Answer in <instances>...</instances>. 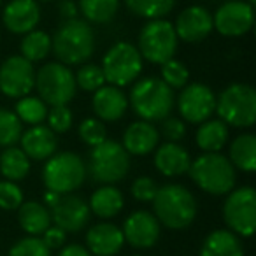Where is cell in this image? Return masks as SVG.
I'll return each instance as SVG.
<instances>
[{"label":"cell","instance_id":"6da1fadb","mask_svg":"<svg viewBox=\"0 0 256 256\" xmlns=\"http://www.w3.org/2000/svg\"><path fill=\"white\" fill-rule=\"evenodd\" d=\"M151 202L156 220L170 230H184L196 216L195 196L181 184H164Z\"/></svg>","mask_w":256,"mask_h":256},{"label":"cell","instance_id":"7a4b0ae2","mask_svg":"<svg viewBox=\"0 0 256 256\" xmlns=\"http://www.w3.org/2000/svg\"><path fill=\"white\" fill-rule=\"evenodd\" d=\"M51 50L64 65L84 64L95 51L93 28L84 20H67L51 39Z\"/></svg>","mask_w":256,"mask_h":256},{"label":"cell","instance_id":"3957f363","mask_svg":"<svg viewBox=\"0 0 256 256\" xmlns=\"http://www.w3.org/2000/svg\"><path fill=\"white\" fill-rule=\"evenodd\" d=\"M188 172L193 182L210 195H228L237 181L235 167L221 153H204L190 164Z\"/></svg>","mask_w":256,"mask_h":256},{"label":"cell","instance_id":"277c9868","mask_svg":"<svg viewBox=\"0 0 256 256\" xmlns=\"http://www.w3.org/2000/svg\"><path fill=\"white\" fill-rule=\"evenodd\" d=\"M174 92L158 78H144L130 92L132 109L144 121H162L174 107Z\"/></svg>","mask_w":256,"mask_h":256},{"label":"cell","instance_id":"5b68a950","mask_svg":"<svg viewBox=\"0 0 256 256\" xmlns=\"http://www.w3.org/2000/svg\"><path fill=\"white\" fill-rule=\"evenodd\" d=\"M216 112L226 124L238 128L252 126L256 121V92L252 86L234 82L216 98Z\"/></svg>","mask_w":256,"mask_h":256},{"label":"cell","instance_id":"8992f818","mask_svg":"<svg viewBox=\"0 0 256 256\" xmlns=\"http://www.w3.org/2000/svg\"><path fill=\"white\" fill-rule=\"evenodd\" d=\"M86 178V165L82 158L70 151H62L54 153L46 160L42 168L44 184L50 192L60 193H72L84 182Z\"/></svg>","mask_w":256,"mask_h":256},{"label":"cell","instance_id":"52a82bcc","mask_svg":"<svg viewBox=\"0 0 256 256\" xmlns=\"http://www.w3.org/2000/svg\"><path fill=\"white\" fill-rule=\"evenodd\" d=\"M36 88L46 106H67L76 95V79L72 70L60 62H51L36 72Z\"/></svg>","mask_w":256,"mask_h":256},{"label":"cell","instance_id":"ba28073f","mask_svg":"<svg viewBox=\"0 0 256 256\" xmlns=\"http://www.w3.org/2000/svg\"><path fill=\"white\" fill-rule=\"evenodd\" d=\"M102 72L110 86H126L137 79L142 70V56L130 42H116L107 50L102 60Z\"/></svg>","mask_w":256,"mask_h":256},{"label":"cell","instance_id":"9c48e42d","mask_svg":"<svg viewBox=\"0 0 256 256\" xmlns=\"http://www.w3.org/2000/svg\"><path fill=\"white\" fill-rule=\"evenodd\" d=\"M139 53L150 64L162 65L174 58L178 51V36L174 25L167 20H150L139 34Z\"/></svg>","mask_w":256,"mask_h":256},{"label":"cell","instance_id":"30bf717a","mask_svg":"<svg viewBox=\"0 0 256 256\" xmlns=\"http://www.w3.org/2000/svg\"><path fill=\"white\" fill-rule=\"evenodd\" d=\"M88 168L95 181L112 184L126 176L130 168V156L121 144L106 139L92 150Z\"/></svg>","mask_w":256,"mask_h":256},{"label":"cell","instance_id":"8fae6325","mask_svg":"<svg viewBox=\"0 0 256 256\" xmlns=\"http://www.w3.org/2000/svg\"><path fill=\"white\" fill-rule=\"evenodd\" d=\"M223 220L230 232L242 237H251L256 228V192L251 186H242L230 192L223 204Z\"/></svg>","mask_w":256,"mask_h":256},{"label":"cell","instance_id":"7c38bea8","mask_svg":"<svg viewBox=\"0 0 256 256\" xmlns=\"http://www.w3.org/2000/svg\"><path fill=\"white\" fill-rule=\"evenodd\" d=\"M36 86L32 62L23 56H9L0 67V92L9 98H23Z\"/></svg>","mask_w":256,"mask_h":256},{"label":"cell","instance_id":"4fadbf2b","mask_svg":"<svg viewBox=\"0 0 256 256\" xmlns=\"http://www.w3.org/2000/svg\"><path fill=\"white\" fill-rule=\"evenodd\" d=\"M178 107L188 123L200 124L209 120L216 110V95L202 82L186 84L178 98Z\"/></svg>","mask_w":256,"mask_h":256},{"label":"cell","instance_id":"5bb4252c","mask_svg":"<svg viewBox=\"0 0 256 256\" xmlns=\"http://www.w3.org/2000/svg\"><path fill=\"white\" fill-rule=\"evenodd\" d=\"M90 207L81 196L65 193L60 195L56 204L50 207V216L54 226L64 230L65 234H76L82 230L90 221Z\"/></svg>","mask_w":256,"mask_h":256},{"label":"cell","instance_id":"9a60e30c","mask_svg":"<svg viewBox=\"0 0 256 256\" xmlns=\"http://www.w3.org/2000/svg\"><path fill=\"white\" fill-rule=\"evenodd\" d=\"M254 23L252 6L242 0H230L216 11L212 25L224 37H240L251 30Z\"/></svg>","mask_w":256,"mask_h":256},{"label":"cell","instance_id":"2e32d148","mask_svg":"<svg viewBox=\"0 0 256 256\" xmlns=\"http://www.w3.org/2000/svg\"><path fill=\"white\" fill-rule=\"evenodd\" d=\"M160 221L153 212L148 210H136L124 220L123 237L124 242L137 249H148L154 246L160 238Z\"/></svg>","mask_w":256,"mask_h":256},{"label":"cell","instance_id":"e0dca14e","mask_svg":"<svg viewBox=\"0 0 256 256\" xmlns=\"http://www.w3.org/2000/svg\"><path fill=\"white\" fill-rule=\"evenodd\" d=\"M212 16L206 8H200V6H192V8L184 9L178 16V22L174 26L178 39L192 44L204 40L212 32Z\"/></svg>","mask_w":256,"mask_h":256},{"label":"cell","instance_id":"ac0fdd59","mask_svg":"<svg viewBox=\"0 0 256 256\" xmlns=\"http://www.w3.org/2000/svg\"><path fill=\"white\" fill-rule=\"evenodd\" d=\"M40 20V8L36 0H11L4 9L6 28L11 34L22 36L36 30L37 23Z\"/></svg>","mask_w":256,"mask_h":256},{"label":"cell","instance_id":"d6986e66","mask_svg":"<svg viewBox=\"0 0 256 256\" xmlns=\"http://www.w3.org/2000/svg\"><path fill=\"white\" fill-rule=\"evenodd\" d=\"M22 151L28 156V160L42 162L53 156L56 151V136L50 126L34 124L20 137Z\"/></svg>","mask_w":256,"mask_h":256},{"label":"cell","instance_id":"ffe728a7","mask_svg":"<svg viewBox=\"0 0 256 256\" xmlns=\"http://www.w3.org/2000/svg\"><path fill=\"white\" fill-rule=\"evenodd\" d=\"M88 251L95 256H114L124 244L123 232L112 223H98L86 234Z\"/></svg>","mask_w":256,"mask_h":256},{"label":"cell","instance_id":"44dd1931","mask_svg":"<svg viewBox=\"0 0 256 256\" xmlns=\"http://www.w3.org/2000/svg\"><path fill=\"white\" fill-rule=\"evenodd\" d=\"M160 140V134H158L156 126L150 121H136L124 130L123 134V144L128 154H136V156H142L148 154L158 146Z\"/></svg>","mask_w":256,"mask_h":256},{"label":"cell","instance_id":"7402d4cb","mask_svg":"<svg viewBox=\"0 0 256 256\" xmlns=\"http://www.w3.org/2000/svg\"><path fill=\"white\" fill-rule=\"evenodd\" d=\"M128 109L126 95L116 86L98 88L93 95V110L104 121H118Z\"/></svg>","mask_w":256,"mask_h":256},{"label":"cell","instance_id":"603a6c76","mask_svg":"<svg viewBox=\"0 0 256 256\" xmlns=\"http://www.w3.org/2000/svg\"><path fill=\"white\" fill-rule=\"evenodd\" d=\"M190 153L178 142H165L154 153V167L167 178H176L188 172Z\"/></svg>","mask_w":256,"mask_h":256},{"label":"cell","instance_id":"cb8c5ba5","mask_svg":"<svg viewBox=\"0 0 256 256\" xmlns=\"http://www.w3.org/2000/svg\"><path fill=\"white\" fill-rule=\"evenodd\" d=\"M200 256H244V248L234 232L214 230L204 240Z\"/></svg>","mask_w":256,"mask_h":256},{"label":"cell","instance_id":"d4e9b609","mask_svg":"<svg viewBox=\"0 0 256 256\" xmlns=\"http://www.w3.org/2000/svg\"><path fill=\"white\" fill-rule=\"evenodd\" d=\"M18 223L28 235L44 234L51 226L50 209L39 202H25L18 207Z\"/></svg>","mask_w":256,"mask_h":256},{"label":"cell","instance_id":"484cf974","mask_svg":"<svg viewBox=\"0 0 256 256\" xmlns=\"http://www.w3.org/2000/svg\"><path fill=\"white\" fill-rule=\"evenodd\" d=\"M228 140V124L221 120H207L196 130V146L206 153H220Z\"/></svg>","mask_w":256,"mask_h":256},{"label":"cell","instance_id":"4316f807","mask_svg":"<svg viewBox=\"0 0 256 256\" xmlns=\"http://www.w3.org/2000/svg\"><path fill=\"white\" fill-rule=\"evenodd\" d=\"M124 206L123 195L114 186H102L90 198V210L102 220H109L121 212Z\"/></svg>","mask_w":256,"mask_h":256},{"label":"cell","instance_id":"83f0119b","mask_svg":"<svg viewBox=\"0 0 256 256\" xmlns=\"http://www.w3.org/2000/svg\"><path fill=\"white\" fill-rule=\"evenodd\" d=\"M230 162L242 172L256 170V137L252 134H242L232 142Z\"/></svg>","mask_w":256,"mask_h":256},{"label":"cell","instance_id":"f1b7e54d","mask_svg":"<svg viewBox=\"0 0 256 256\" xmlns=\"http://www.w3.org/2000/svg\"><path fill=\"white\" fill-rule=\"evenodd\" d=\"M30 160L22 148H6L4 153L0 154V172L4 174L8 181H22L28 176Z\"/></svg>","mask_w":256,"mask_h":256},{"label":"cell","instance_id":"f546056e","mask_svg":"<svg viewBox=\"0 0 256 256\" xmlns=\"http://www.w3.org/2000/svg\"><path fill=\"white\" fill-rule=\"evenodd\" d=\"M120 0H79V11L92 23H107L116 16Z\"/></svg>","mask_w":256,"mask_h":256},{"label":"cell","instance_id":"4dcf8cb0","mask_svg":"<svg viewBox=\"0 0 256 256\" xmlns=\"http://www.w3.org/2000/svg\"><path fill=\"white\" fill-rule=\"evenodd\" d=\"M51 51V37L42 30H32L25 34L22 40V56L28 62H40Z\"/></svg>","mask_w":256,"mask_h":256},{"label":"cell","instance_id":"1f68e13d","mask_svg":"<svg viewBox=\"0 0 256 256\" xmlns=\"http://www.w3.org/2000/svg\"><path fill=\"white\" fill-rule=\"evenodd\" d=\"M128 11L139 18L160 20L168 14L176 6V0H124Z\"/></svg>","mask_w":256,"mask_h":256},{"label":"cell","instance_id":"d6a6232c","mask_svg":"<svg viewBox=\"0 0 256 256\" xmlns=\"http://www.w3.org/2000/svg\"><path fill=\"white\" fill-rule=\"evenodd\" d=\"M16 116L28 124H40L48 116L46 104L39 96H23L16 104Z\"/></svg>","mask_w":256,"mask_h":256},{"label":"cell","instance_id":"836d02e7","mask_svg":"<svg viewBox=\"0 0 256 256\" xmlns=\"http://www.w3.org/2000/svg\"><path fill=\"white\" fill-rule=\"evenodd\" d=\"M23 134V126L16 112L0 107V146L11 148L20 140Z\"/></svg>","mask_w":256,"mask_h":256},{"label":"cell","instance_id":"e575fe53","mask_svg":"<svg viewBox=\"0 0 256 256\" xmlns=\"http://www.w3.org/2000/svg\"><path fill=\"white\" fill-rule=\"evenodd\" d=\"M188 79H190V72L186 68V65H182L181 62L170 58L165 64H162V81L167 86H170L172 90L184 88Z\"/></svg>","mask_w":256,"mask_h":256},{"label":"cell","instance_id":"d590c367","mask_svg":"<svg viewBox=\"0 0 256 256\" xmlns=\"http://www.w3.org/2000/svg\"><path fill=\"white\" fill-rule=\"evenodd\" d=\"M74 79H76V86H79V88L84 90V92H96V90L106 84L102 68L93 64L82 65L78 70Z\"/></svg>","mask_w":256,"mask_h":256},{"label":"cell","instance_id":"8d00e7d4","mask_svg":"<svg viewBox=\"0 0 256 256\" xmlns=\"http://www.w3.org/2000/svg\"><path fill=\"white\" fill-rule=\"evenodd\" d=\"M9 256H51V249L44 244L39 237H25L20 238L9 251Z\"/></svg>","mask_w":256,"mask_h":256},{"label":"cell","instance_id":"74e56055","mask_svg":"<svg viewBox=\"0 0 256 256\" xmlns=\"http://www.w3.org/2000/svg\"><path fill=\"white\" fill-rule=\"evenodd\" d=\"M79 137H81V140L84 144L95 148L107 139L106 126H104V123L100 120L88 118V120H84L79 124Z\"/></svg>","mask_w":256,"mask_h":256},{"label":"cell","instance_id":"f35d334b","mask_svg":"<svg viewBox=\"0 0 256 256\" xmlns=\"http://www.w3.org/2000/svg\"><path fill=\"white\" fill-rule=\"evenodd\" d=\"M23 204V192L16 182L0 181V209L16 210Z\"/></svg>","mask_w":256,"mask_h":256},{"label":"cell","instance_id":"ab89813d","mask_svg":"<svg viewBox=\"0 0 256 256\" xmlns=\"http://www.w3.org/2000/svg\"><path fill=\"white\" fill-rule=\"evenodd\" d=\"M48 123L53 132L65 134L72 126V112L67 106H56L48 112Z\"/></svg>","mask_w":256,"mask_h":256},{"label":"cell","instance_id":"60d3db41","mask_svg":"<svg viewBox=\"0 0 256 256\" xmlns=\"http://www.w3.org/2000/svg\"><path fill=\"white\" fill-rule=\"evenodd\" d=\"M156 192L158 184L154 182V179L146 178V176L137 178L132 184V195L139 202H151L154 198V195H156Z\"/></svg>","mask_w":256,"mask_h":256},{"label":"cell","instance_id":"b9f144b4","mask_svg":"<svg viewBox=\"0 0 256 256\" xmlns=\"http://www.w3.org/2000/svg\"><path fill=\"white\" fill-rule=\"evenodd\" d=\"M162 132L168 139V142H178L184 137L186 126L178 118H165L164 124H162Z\"/></svg>","mask_w":256,"mask_h":256},{"label":"cell","instance_id":"7bdbcfd3","mask_svg":"<svg viewBox=\"0 0 256 256\" xmlns=\"http://www.w3.org/2000/svg\"><path fill=\"white\" fill-rule=\"evenodd\" d=\"M44 244L50 249H60L65 244V232L58 226H50L44 232Z\"/></svg>","mask_w":256,"mask_h":256},{"label":"cell","instance_id":"ee69618b","mask_svg":"<svg viewBox=\"0 0 256 256\" xmlns=\"http://www.w3.org/2000/svg\"><path fill=\"white\" fill-rule=\"evenodd\" d=\"M58 256H92V252L79 244H70V246H67V248L62 249Z\"/></svg>","mask_w":256,"mask_h":256},{"label":"cell","instance_id":"f6af8a7d","mask_svg":"<svg viewBox=\"0 0 256 256\" xmlns=\"http://www.w3.org/2000/svg\"><path fill=\"white\" fill-rule=\"evenodd\" d=\"M60 14L65 20H74L78 16V6L72 2V0H64L60 4Z\"/></svg>","mask_w":256,"mask_h":256},{"label":"cell","instance_id":"bcb514c9","mask_svg":"<svg viewBox=\"0 0 256 256\" xmlns=\"http://www.w3.org/2000/svg\"><path fill=\"white\" fill-rule=\"evenodd\" d=\"M60 198V193H54V192H50L48 190L46 193H44V202H46V207L50 209L53 204H56V200Z\"/></svg>","mask_w":256,"mask_h":256},{"label":"cell","instance_id":"7dc6e473","mask_svg":"<svg viewBox=\"0 0 256 256\" xmlns=\"http://www.w3.org/2000/svg\"><path fill=\"white\" fill-rule=\"evenodd\" d=\"M248 4H251V6H254V4H256V0H248Z\"/></svg>","mask_w":256,"mask_h":256},{"label":"cell","instance_id":"c3c4849f","mask_svg":"<svg viewBox=\"0 0 256 256\" xmlns=\"http://www.w3.org/2000/svg\"><path fill=\"white\" fill-rule=\"evenodd\" d=\"M42 2H51V0H42Z\"/></svg>","mask_w":256,"mask_h":256},{"label":"cell","instance_id":"681fc988","mask_svg":"<svg viewBox=\"0 0 256 256\" xmlns=\"http://www.w3.org/2000/svg\"><path fill=\"white\" fill-rule=\"evenodd\" d=\"M0 4H2V0H0Z\"/></svg>","mask_w":256,"mask_h":256}]
</instances>
